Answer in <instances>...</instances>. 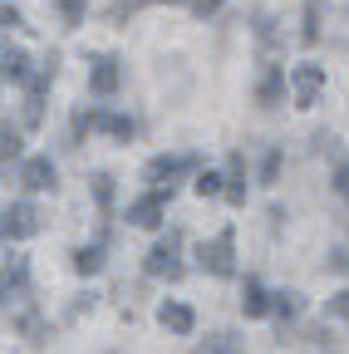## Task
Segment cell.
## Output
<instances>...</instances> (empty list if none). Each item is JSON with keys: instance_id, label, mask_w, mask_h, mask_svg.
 <instances>
[{"instance_id": "cell-1", "label": "cell", "mask_w": 349, "mask_h": 354, "mask_svg": "<svg viewBox=\"0 0 349 354\" xmlns=\"http://www.w3.org/2000/svg\"><path fill=\"white\" fill-rule=\"evenodd\" d=\"M197 261H202V271H211V276H236V232L227 227V232H216L211 241H202Z\"/></svg>"}, {"instance_id": "cell-2", "label": "cell", "mask_w": 349, "mask_h": 354, "mask_svg": "<svg viewBox=\"0 0 349 354\" xmlns=\"http://www.w3.org/2000/svg\"><path fill=\"white\" fill-rule=\"evenodd\" d=\"M148 276H158V281H182V232H167V241H158L153 251H148Z\"/></svg>"}, {"instance_id": "cell-3", "label": "cell", "mask_w": 349, "mask_h": 354, "mask_svg": "<svg viewBox=\"0 0 349 354\" xmlns=\"http://www.w3.org/2000/svg\"><path fill=\"white\" fill-rule=\"evenodd\" d=\"M197 167V158L192 153H172V158H153L148 162V183L158 187V192H172V183H178V177H187Z\"/></svg>"}, {"instance_id": "cell-4", "label": "cell", "mask_w": 349, "mask_h": 354, "mask_svg": "<svg viewBox=\"0 0 349 354\" xmlns=\"http://www.w3.org/2000/svg\"><path fill=\"white\" fill-rule=\"evenodd\" d=\"M290 88H295V104L300 109H315V99L325 94V69L320 64H295L290 69Z\"/></svg>"}, {"instance_id": "cell-5", "label": "cell", "mask_w": 349, "mask_h": 354, "mask_svg": "<svg viewBox=\"0 0 349 354\" xmlns=\"http://www.w3.org/2000/svg\"><path fill=\"white\" fill-rule=\"evenodd\" d=\"M50 79H55V59L39 69V74L25 79V123H30V128L45 118V88H50Z\"/></svg>"}, {"instance_id": "cell-6", "label": "cell", "mask_w": 349, "mask_h": 354, "mask_svg": "<svg viewBox=\"0 0 349 354\" xmlns=\"http://www.w3.org/2000/svg\"><path fill=\"white\" fill-rule=\"evenodd\" d=\"M6 241H20V236H35L39 232V212L30 207V202H15V207H6Z\"/></svg>"}, {"instance_id": "cell-7", "label": "cell", "mask_w": 349, "mask_h": 354, "mask_svg": "<svg viewBox=\"0 0 349 354\" xmlns=\"http://www.w3.org/2000/svg\"><path fill=\"white\" fill-rule=\"evenodd\" d=\"M167 197H172V192H158V187H153L143 202L128 207V221H133V227H148V232L162 227V207H167Z\"/></svg>"}, {"instance_id": "cell-8", "label": "cell", "mask_w": 349, "mask_h": 354, "mask_svg": "<svg viewBox=\"0 0 349 354\" xmlns=\"http://www.w3.org/2000/svg\"><path fill=\"white\" fill-rule=\"evenodd\" d=\"M20 187L25 192H50L55 187V162L50 158H25L20 162Z\"/></svg>"}, {"instance_id": "cell-9", "label": "cell", "mask_w": 349, "mask_h": 354, "mask_svg": "<svg viewBox=\"0 0 349 354\" xmlns=\"http://www.w3.org/2000/svg\"><path fill=\"white\" fill-rule=\"evenodd\" d=\"M281 99H285V69L266 64V69H261V84H256V104L261 109H276Z\"/></svg>"}, {"instance_id": "cell-10", "label": "cell", "mask_w": 349, "mask_h": 354, "mask_svg": "<svg viewBox=\"0 0 349 354\" xmlns=\"http://www.w3.org/2000/svg\"><path fill=\"white\" fill-rule=\"evenodd\" d=\"M118 84H123L118 59H94V74H89V88H94V94L109 99V94H118Z\"/></svg>"}, {"instance_id": "cell-11", "label": "cell", "mask_w": 349, "mask_h": 354, "mask_svg": "<svg viewBox=\"0 0 349 354\" xmlns=\"http://www.w3.org/2000/svg\"><path fill=\"white\" fill-rule=\"evenodd\" d=\"M241 310H246V320H261V315H271V310H276V295H266V286H261V281H246Z\"/></svg>"}, {"instance_id": "cell-12", "label": "cell", "mask_w": 349, "mask_h": 354, "mask_svg": "<svg viewBox=\"0 0 349 354\" xmlns=\"http://www.w3.org/2000/svg\"><path fill=\"white\" fill-rule=\"evenodd\" d=\"M227 202H232V207H246V153H232V167H227Z\"/></svg>"}, {"instance_id": "cell-13", "label": "cell", "mask_w": 349, "mask_h": 354, "mask_svg": "<svg viewBox=\"0 0 349 354\" xmlns=\"http://www.w3.org/2000/svg\"><path fill=\"white\" fill-rule=\"evenodd\" d=\"M158 320H162L172 335H187V330H192V310H187V305H178V300H167V305L158 310Z\"/></svg>"}, {"instance_id": "cell-14", "label": "cell", "mask_w": 349, "mask_h": 354, "mask_svg": "<svg viewBox=\"0 0 349 354\" xmlns=\"http://www.w3.org/2000/svg\"><path fill=\"white\" fill-rule=\"evenodd\" d=\"M148 6H162V0H118V6H109V20L123 25V20H133L138 10H148ZM182 6H192V0H182Z\"/></svg>"}, {"instance_id": "cell-15", "label": "cell", "mask_w": 349, "mask_h": 354, "mask_svg": "<svg viewBox=\"0 0 349 354\" xmlns=\"http://www.w3.org/2000/svg\"><path fill=\"white\" fill-rule=\"evenodd\" d=\"M99 266H104V241L84 246V251H74V271H79V276H94Z\"/></svg>"}, {"instance_id": "cell-16", "label": "cell", "mask_w": 349, "mask_h": 354, "mask_svg": "<svg viewBox=\"0 0 349 354\" xmlns=\"http://www.w3.org/2000/svg\"><path fill=\"white\" fill-rule=\"evenodd\" d=\"M0 69H6V79H15V84H25V79H30L25 55H20V50H10V44H6V55H0Z\"/></svg>"}, {"instance_id": "cell-17", "label": "cell", "mask_w": 349, "mask_h": 354, "mask_svg": "<svg viewBox=\"0 0 349 354\" xmlns=\"http://www.w3.org/2000/svg\"><path fill=\"white\" fill-rule=\"evenodd\" d=\"M99 128L104 133H113V138H133V118H123V113H99Z\"/></svg>"}, {"instance_id": "cell-18", "label": "cell", "mask_w": 349, "mask_h": 354, "mask_svg": "<svg viewBox=\"0 0 349 354\" xmlns=\"http://www.w3.org/2000/svg\"><path fill=\"white\" fill-rule=\"evenodd\" d=\"M305 44H315L320 39V0H305V30H300Z\"/></svg>"}, {"instance_id": "cell-19", "label": "cell", "mask_w": 349, "mask_h": 354, "mask_svg": "<svg viewBox=\"0 0 349 354\" xmlns=\"http://www.w3.org/2000/svg\"><path fill=\"white\" fill-rule=\"evenodd\" d=\"M0 158H6V167L10 162H20V133L6 123V128H0Z\"/></svg>"}, {"instance_id": "cell-20", "label": "cell", "mask_w": 349, "mask_h": 354, "mask_svg": "<svg viewBox=\"0 0 349 354\" xmlns=\"http://www.w3.org/2000/svg\"><path fill=\"white\" fill-rule=\"evenodd\" d=\"M192 187H197V197H216V192H227V177H216V172L207 167V172H197Z\"/></svg>"}, {"instance_id": "cell-21", "label": "cell", "mask_w": 349, "mask_h": 354, "mask_svg": "<svg viewBox=\"0 0 349 354\" xmlns=\"http://www.w3.org/2000/svg\"><path fill=\"white\" fill-rule=\"evenodd\" d=\"M25 286V256H6V295Z\"/></svg>"}, {"instance_id": "cell-22", "label": "cell", "mask_w": 349, "mask_h": 354, "mask_svg": "<svg viewBox=\"0 0 349 354\" xmlns=\"http://www.w3.org/2000/svg\"><path fill=\"white\" fill-rule=\"evenodd\" d=\"M197 354H241V344L232 335H211L207 344H197Z\"/></svg>"}, {"instance_id": "cell-23", "label": "cell", "mask_w": 349, "mask_h": 354, "mask_svg": "<svg viewBox=\"0 0 349 354\" xmlns=\"http://www.w3.org/2000/svg\"><path fill=\"white\" fill-rule=\"evenodd\" d=\"M94 197H99V212H109V202H113V177L109 172L94 177Z\"/></svg>"}, {"instance_id": "cell-24", "label": "cell", "mask_w": 349, "mask_h": 354, "mask_svg": "<svg viewBox=\"0 0 349 354\" xmlns=\"http://www.w3.org/2000/svg\"><path fill=\"white\" fill-rule=\"evenodd\" d=\"M256 35H261L266 50H276V25H271V15H256Z\"/></svg>"}, {"instance_id": "cell-25", "label": "cell", "mask_w": 349, "mask_h": 354, "mask_svg": "<svg viewBox=\"0 0 349 354\" xmlns=\"http://www.w3.org/2000/svg\"><path fill=\"white\" fill-rule=\"evenodd\" d=\"M89 128H99V113H74V143H84Z\"/></svg>"}, {"instance_id": "cell-26", "label": "cell", "mask_w": 349, "mask_h": 354, "mask_svg": "<svg viewBox=\"0 0 349 354\" xmlns=\"http://www.w3.org/2000/svg\"><path fill=\"white\" fill-rule=\"evenodd\" d=\"M59 10H64V25H79L84 20V0H59Z\"/></svg>"}, {"instance_id": "cell-27", "label": "cell", "mask_w": 349, "mask_h": 354, "mask_svg": "<svg viewBox=\"0 0 349 354\" xmlns=\"http://www.w3.org/2000/svg\"><path fill=\"white\" fill-rule=\"evenodd\" d=\"M276 172H281V153L266 158V167H261V183H276Z\"/></svg>"}, {"instance_id": "cell-28", "label": "cell", "mask_w": 349, "mask_h": 354, "mask_svg": "<svg viewBox=\"0 0 349 354\" xmlns=\"http://www.w3.org/2000/svg\"><path fill=\"white\" fill-rule=\"evenodd\" d=\"M276 315H281V320L295 315V295H276Z\"/></svg>"}, {"instance_id": "cell-29", "label": "cell", "mask_w": 349, "mask_h": 354, "mask_svg": "<svg viewBox=\"0 0 349 354\" xmlns=\"http://www.w3.org/2000/svg\"><path fill=\"white\" fill-rule=\"evenodd\" d=\"M334 187H339V197H344V202H349V162H344V167H339V172H334Z\"/></svg>"}, {"instance_id": "cell-30", "label": "cell", "mask_w": 349, "mask_h": 354, "mask_svg": "<svg viewBox=\"0 0 349 354\" xmlns=\"http://www.w3.org/2000/svg\"><path fill=\"white\" fill-rule=\"evenodd\" d=\"M334 315H344V320H349V290H344V295H334Z\"/></svg>"}, {"instance_id": "cell-31", "label": "cell", "mask_w": 349, "mask_h": 354, "mask_svg": "<svg viewBox=\"0 0 349 354\" xmlns=\"http://www.w3.org/2000/svg\"><path fill=\"white\" fill-rule=\"evenodd\" d=\"M330 266H334V271H349V251H334V261H330Z\"/></svg>"}]
</instances>
